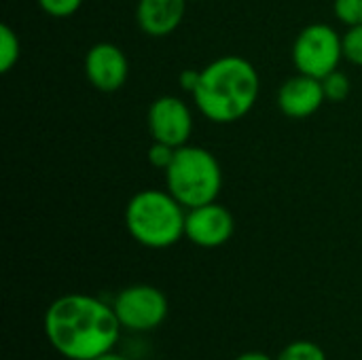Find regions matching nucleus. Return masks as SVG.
Returning <instances> with one entry per match:
<instances>
[{
	"instance_id": "obj_21",
	"label": "nucleus",
	"mask_w": 362,
	"mask_h": 360,
	"mask_svg": "<svg viewBox=\"0 0 362 360\" xmlns=\"http://www.w3.org/2000/svg\"><path fill=\"white\" fill-rule=\"evenodd\" d=\"M91 360H127V359H123V356H119V354H115V352H106V354L95 356V359H91Z\"/></svg>"
},
{
	"instance_id": "obj_3",
	"label": "nucleus",
	"mask_w": 362,
	"mask_h": 360,
	"mask_svg": "<svg viewBox=\"0 0 362 360\" xmlns=\"http://www.w3.org/2000/svg\"><path fill=\"white\" fill-rule=\"evenodd\" d=\"M187 208L165 189H142L125 208L129 236L146 248H170L185 238Z\"/></svg>"
},
{
	"instance_id": "obj_19",
	"label": "nucleus",
	"mask_w": 362,
	"mask_h": 360,
	"mask_svg": "<svg viewBox=\"0 0 362 360\" xmlns=\"http://www.w3.org/2000/svg\"><path fill=\"white\" fill-rule=\"evenodd\" d=\"M199 79H202V70H193V68L191 70H182L180 76H178V85H180L182 91L193 95L197 85H199Z\"/></svg>"
},
{
	"instance_id": "obj_13",
	"label": "nucleus",
	"mask_w": 362,
	"mask_h": 360,
	"mask_svg": "<svg viewBox=\"0 0 362 360\" xmlns=\"http://www.w3.org/2000/svg\"><path fill=\"white\" fill-rule=\"evenodd\" d=\"M276 360H327L325 350L314 342H293Z\"/></svg>"
},
{
	"instance_id": "obj_1",
	"label": "nucleus",
	"mask_w": 362,
	"mask_h": 360,
	"mask_svg": "<svg viewBox=\"0 0 362 360\" xmlns=\"http://www.w3.org/2000/svg\"><path fill=\"white\" fill-rule=\"evenodd\" d=\"M119 316L98 297L70 293L57 297L45 314V335L55 352L70 360H91L112 352Z\"/></svg>"
},
{
	"instance_id": "obj_11",
	"label": "nucleus",
	"mask_w": 362,
	"mask_h": 360,
	"mask_svg": "<svg viewBox=\"0 0 362 360\" xmlns=\"http://www.w3.org/2000/svg\"><path fill=\"white\" fill-rule=\"evenodd\" d=\"M189 0H138L136 21L138 28L153 38L170 36L182 23Z\"/></svg>"
},
{
	"instance_id": "obj_17",
	"label": "nucleus",
	"mask_w": 362,
	"mask_h": 360,
	"mask_svg": "<svg viewBox=\"0 0 362 360\" xmlns=\"http://www.w3.org/2000/svg\"><path fill=\"white\" fill-rule=\"evenodd\" d=\"M83 0H38V6L49 15V17H70L81 8Z\"/></svg>"
},
{
	"instance_id": "obj_9",
	"label": "nucleus",
	"mask_w": 362,
	"mask_h": 360,
	"mask_svg": "<svg viewBox=\"0 0 362 360\" xmlns=\"http://www.w3.org/2000/svg\"><path fill=\"white\" fill-rule=\"evenodd\" d=\"M129 74V62L121 47L98 42L85 55V76L102 93L119 91Z\"/></svg>"
},
{
	"instance_id": "obj_18",
	"label": "nucleus",
	"mask_w": 362,
	"mask_h": 360,
	"mask_svg": "<svg viewBox=\"0 0 362 360\" xmlns=\"http://www.w3.org/2000/svg\"><path fill=\"white\" fill-rule=\"evenodd\" d=\"M174 155H176V149H174V146L153 140V144H151V149H148V163H151L153 168L165 172V170L170 168Z\"/></svg>"
},
{
	"instance_id": "obj_16",
	"label": "nucleus",
	"mask_w": 362,
	"mask_h": 360,
	"mask_svg": "<svg viewBox=\"0 0 362 360\" xmlns=\"http://www.w3.org/2000/svg\"><path fill=\"white\" fill-rule=\"evenodd\" d=\"M341 40H344V59H348L354 66H362V23L348 28Z\"/></svg>"
},
{
	"instance_id": "obj_14",
	"label": "nucleus",
	"mask_w": 362,
	"mask_h": 360,
	"mask_svg": "<svg viewBox=\"0 0 362 360\" xmlns=\"http://www.w3.org/2000/svg\"><path fill=\"white\" fill-rule=\"evenodd\" d=\"M322 89H325L327 100L341 102V100H346L350 95V79H348V74H344L337 68V70H333L331 74H327L322 79Z\"/></svg>"
},
{
	"instance_id": "obj_5",
	"label": "nucleus",
	"mask_w": 362,
	"mask_h": 360,
	"mask_svg": "<svg viewBox=\"0 0 362 360\" xmlns=\"http://www.w3.org/2000/svg\"><path fill=\"white\" fill-rule=\"evenodd\" d=\"M344 59V40L329 23L305 25L293 45V64L301 74L325 79L339 68Z\"/></svg>"
},
{
	"instance_id": "obj_8",
	"label": "nucleus",
	"mask_w": 362,
	"mask_h": 360,
	"mask_svg": "<svg viewBox=\"0 0 362 360\" xmlns=\"http://www.w3.org/2000/svg\"><path fill=\"white\" fill-rule=\"evenodd\" d=\"M235 221L218 202L187 210L185 238L199 248H218L231 240Z\"/></svg>"
},
{
	"instance_id": "obj_6",
	"label": "nucleus",
	"mask_w": 362,
	"mask_h": 360,
	"mask_svg": "<svg viewBox=\"0 0 362 360\" xmlns=\"http://www.w3.org/2000/svg\"><path fill=\"white\" fill-rule=\"evenodd\" d=\"M121 327L132 331L157 329L168 318L165 295L148 284H134L123 289L112 303Z\"/></svg>"
},
{
	"instance_id": "obj_4",
	"label": "nucleus",
	"mask_w": 362,
	"mask_h": 360,
	"mask_svg": "<svg viewBox=\"0 0 362 360\" xmlns=\"http://www.w3.org/2000/svg\"><path fill=\"white\" fill-rule=\"evenodd\" d=\"M165 174V189L187 208H197L216 202L223 189V170L214 153L202 146L185 144L176 149V155Z\"/></svg>"
},
{
	"instance_id": "obj_12",
	"label": "nucleus",
	"mask_w": 362,
	"mask_h": 360,
	"mask_svg": "<svg viewBox=\"0 0 362 360\" xmlns=\"http://www.w3.org/2000/svg\"><path fill=\"white\" fill-rule=\"evenodd\" d=\"M21 55V42L17 32L2 23L0 25V72H11V68L19 62Z\"/></svg>"
},
{
	"instance_id": "obj_15",
	"label": "nucleus",
	"mask_w": 362,
	"mask_h": 360,
	"mask_svg": "<svg viewBox=\"0 0 362 360\" xmlns=\"http://www.w3.org/2000/svg\"><path fill=\"white\" fill-rule=\"evenodd\" d=\"M335 17L348 28L362 23V0H333Z\"/></svg>"
},
{
	"instance_id": "obj_2",
	"label": "nucleus",
	"mask_w": 362,
	"mask_h": 360,
	"mask_svg": "<svg viewBox=\"0 0 362 360\" xmlns=\"http://www.w3.org/2000/svg\"><path fill=\"white\" fill-rule=\"evenodd\" d=\"M259 91L257 68L246 57L223 55L202 68L193 102L208 121L227 125L244 119L255 108Z\"/></svg>"
},
{
	"instance_id": "obj_7",
	"label": "nucleus",
	"mask_w": 362,
	"mask_h": 360,
	"mask_svg": "<svg viewBox=\"0 0 362 360\" xmlns=\"http://www.w3.org/2000/svg\"><path fill=\"white\" fill-rule=\"evenodd\" d=\"M148 132L153 140L180 149L189 144L193 134V115L185 100L176 95H161L148 108Z\"/></svg>"
},
{
	"instance_id": "obj_10",
	"label": "nucleus",
	"mask_w": 362,
	"mask_h": 360,
	"mask_svg": "<svg viewBox=\"0 0 362 360\" xmlns=\"http://www.w3.org/2000/svg\"><path fill=\"white\" fill-rule=\"evenodd\" d=\"M325 102L327 95L322 89V81L301 72L284 81L278 91V106L288 119H308L316 115Z\"/></svg>"
},
{
	"instance_id": "obj_20",
	"label": "nucleus",
	"mask_w": 362,
	"mask_h": 360,
	"mask_svg": "<svg viewBox=\"0 0 362 360\" xmlns=\"http://www.w3.org/2000/svg\"><path fill=\"white\" fill-rule=\"evenodd\" d=\"M235 360H274V359H272V356H267V354H263V352H246V354L238 356Z\"/></svg>"
}]
</instances>
